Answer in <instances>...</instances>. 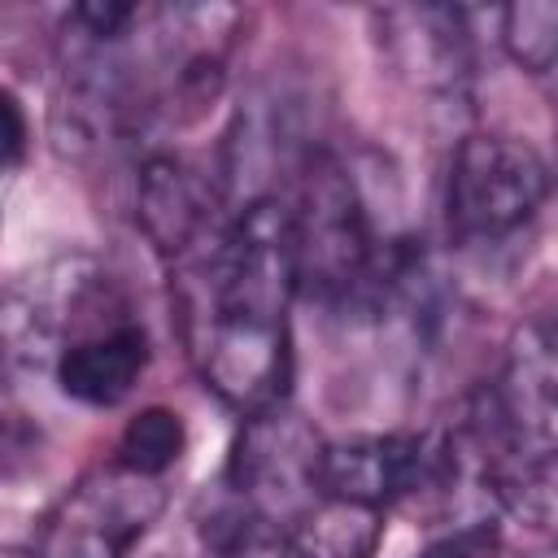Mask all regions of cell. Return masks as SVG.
<instances>
[{
  "label": "cell",
  "instance_id": "6da1fadb",
  "mask_svg": "<svg viewBox=\"0 0 558 558\" xmlns=\"http://www.w3.org/2000/svg\"><path fill=\"white\" fill-rule=\"evenodd\" d=\"M179 323L201 384L240 418L288 405L292 392V231L288 201L257 196L179 262Z\"/></svg>",
  "mask_w": 558,
  "mask_h": 558
},
{
  "label": "cell",
  "instance_id": "7a4b0ae2",
  "mask_svg": "<svg viewBox=\"0 0 558 558\" xmlns=\"http://www.w3.org/2000/svg\"><path fill=\"white\" fill-rule=\"evenodd\" d=\"M283 201H288L296 292L327 310L375 314L388 248L371 222L353 170L336 153L314 148L296 166L292 192Z\"/></svg>",
  "mask_w": 558,
  "mask_h": 558
},
{
  "label": "cell",
  "instance_id": "3957f363",
  "mask_svg": "<svg viewBox=\"0 0 558 558\" xmlns=\"http://www.w3.org/2000/svg\"><path fill=\"white\" fill-rule=\"evenodd\" d=\"M554 166L545 153L506 131L458 140L445 174V227L458 244H497L519 235L549 201Z\"/></svg>",
  "mask_w": 558,
  "mask_h": 558
},
{
  "label": "cell",
  "instance_id": "277c9868",
  "mask_svg": "<svg viewBox=\"0 0 558 558\" xmlns=\"http://www.w3.org/2000/svg\"><path fill=\"white\" fill-rule=\"evenodd\" d=\"M166 480L126 471L122 462L92 466L44 519L39 558H131V549L166 514Z\"/></svg>",
  "mask_w": 558,
  "mask_h": 558
},
{
  "label": "cell",
  "instance_id": "5b68a950",
  "mask_svg": "<svg viewBox=\"0 0 558 558\" xmlns=\"http://www.w3.org/2000/svg\"><path fill=\"white\" fill-rule=\"evenodd\" d=\"M318 458H323V436L288 405L244 418L222 471V493L248 514L275 523H301L323 501Z\"/></svg>",
  "mask_w": 558,
  "mask_h": 558
},
{
  "label": "cell",
  "instance_id": "8992f818",
  "mask_svg": "<svg viewBox=\"0 0 558 558\" xmlns=\"http://www.w3.org/2000/svg\"><path fill=\"white\" fill-rule=\"evenodd\" d=\"M458 471V449L427 432H353L323 440L318 488L327 501L392 510Z\"/></svg>",
  "mask_w": 558,
  "mask_h": 558
},
{
  "label": "cell",
  "instance_id": "52a82bcc",
  "mask_svg": "<svg viewBox=\"0 0 558 558\" xmlns=\"http://www.w3.org/2000/svg\"><path fill=\"white\" fill-rule=\"evenodd\" d=\"M227 201L231 196H227L222 170L196 161L183 148L148 144L135 157V170H131L135 222H140L144 240L174 266L187 262L192 253H201L227 227V218H222Z\"/></svg>",
  "mask_w": 558,
  "mask_h": 558
},
{
  "label": "cell",
  "instance_id": "ba28073f",
  "mask_svg": "<svg viewBox=\"0 0 558 558\" xmlns=\"http://www.w3.org/2000/svg\"><path fill=\"white\" fill-rule=\"evenodd\" d=\"M375 35L392 74L427 96H462L471 83V13L440 4L379 9Z\"/></svg>",
  "mask_w": 558,
  "mask_h": 558
},
{
  "label": "cell",
  "instance_id": "9c48e42d",
  "mask_svg": "<svg viewBox=\"0 0 558 558\" xmlns=\"http://www.w3.org/2000/svg\"><path fill=\"white\" fill-rule=\"evenodd\" d=\"M148 362L153 344L144 323L131 310H118L61 344V353L52 357V379L61 397L87 410H113L135 392Z\"/></svg>",
  "mask_w": 558,
  "mask_h": 558
},
{
  "label": "cell",
  "instance_id": "30bf717a",
  "mask_svg": "<svg viewBox=\"0 0 558 558\" xmlns=\"http://www.w3.org/2000/svg\"><path fill=\"white\" fill-rule=\"evenodd\" d=\"M209 545L218 558H323L301 523H275L222 501L209 519Z\"/></svg>",
  "mask_w": 558,
  "mask_h": 558
},
{
  "label": "cell",
  "instance_id": "8fae6325",
  "mask_svg": "<svg viewBox=\"0 0 558 558\" xmlns=\"http://www.w3.org/2000/svg\"><path fill=\"white\" fill-rule=\"evenodd\" d=\"M497 501L510 519L536 532H558V440L497 471Z\"/></svg>",
  "mask_w": 558,
  "mask_h": 558
},
{
  "label": "cell",
  "instance_id": "7c38bea8",
  "mask_svg": "<svg viewBox=\"0 0 558 558\" xmlns=\"http://www.w3.org/2000/svg\"><path fill=\"white\" fill-rule=\"evenodd\" d=\"M183 449H187V427H183L179 410H170V405H144L140 414L126 418V427H122V436L113 445V462H122L126 471L166 480L179 466Z\"/></svg>",
  "mask_w": 558,
  "mask_h": 558
},
{
  "label": "cell",
  "instance_id": "4fadbf2b",
  "mask_svg": "<svg viewBox=\"0 0 558 558\" xmlns=\"http://www.w3.org/2000/svg\"><path fill=\"white\" fill-rule=\"evenodd\" d=\"M497 44L523 74L558 70V0H519L493 13Z\"/></svg>",
  "mask_w": 558,
  "mask_h": 558
},
{
  "label": "cell",
  "instance_id": "5bb4252c",
  "mask_svg": "<svg viewBox=\"0 0 558 558\" xmlns=\"http://www.w3.org/2000/svg\"><path fill=\"white\" fill-rule=\"evenodd\" d=\"M501 532L493 519H475V523H462L445 536H436L432 545H423L414 558H493Z\"/></svg>",
  "mask_w": 558,
  "mask_h": 558
},
{
  "label": "cell",
  "instance_id": "9a60e30c",
  "mask_svg": "<svg viewBox=\"0 0 558 558\" xmlns=\"http://www.w3.org/2000/svg\"><path fill=\"white\" fill-rule=\"evenodd\" d=\"M26 144H31L26 113H22V100L9 92V96H4V161H9V170H17V166H22Z\"/></svg>",
  "mask_w": 558,
  "mask_h": 558
},
{
  "label": "cell",
  "instance_id": "2e32d148",
  "mask_svg": "<svg viewBox=\"0 0 558 558\" xmlns=\"http://www.w3.org/2000/svg\"><path fill=\"white\" fill-rule=\"evenodd\" d=\"M527 349H532L545 366H554V371H558V314L527 331Z\"/></svg>",
  "mask_w": 558,
  "mask_h": 558
},
{
  "label": "cell",
  "instance_id": "e0dca14e",
  "mask_svg": "<svg viewBox=\"0 0 558 558\" xmlns=\"http://www.w3.org/2000/svg\"><path fill=\"white\" fill-rule=\"evenodd\" d=\"M4 558H39V549H9Z\"/></svg>",
  "mask_w": 558,
  "mask_h": 558
},
{
  "label": "cell",
  "instance_id": "ac0fdd59",
  "mask_svg": "<svg viewBox=\"0 0 558 558\" xmlns=\"http://www.w3.org/2000/svg\"><path fill=\"white\" fill-rule=\"evenodd\" d=\"M532 558H558V545H549V549H541V554H532Z\"/></svg>",
  "mask_w": 558,
  "mask_h": 558
}]
</instances>
